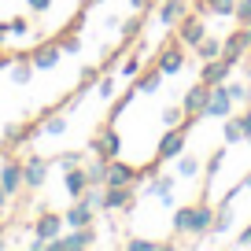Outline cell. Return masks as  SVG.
<instances>
[{"label": "cell", "mask_w": 251, "mask_h": 251, "mask_svg": "<svg viewBox=\"0 0 251 251\" xmlns=\"http://www.w3.org/2000/svg\"><path fill=\"white\" fill-rule=\"evenodd\" d=\"M211 226H214V207L211 203H188V207H177V214H174V233L211 236Z\"/></svg>", "instance_id": "1"}, {"label": "cell", "mask_w": 251, "mask_h": 251, "mask_svg": "<svg viewBox=\"0 0 251 251\" xmlns=\"http://www.w3.org/2000/svg\"><path fill=\"white\" fill-rule=\"evenodd\" d=\"M200 118H188V122H181V126H170L163 133V141H159V148H155V163L163 166V163H170V159H181V151H185V137H188V129L196 126Z\"/></svg>", "instance_id": "2"}, {"label": "cell", "mask_w": 251, "mask_h": 251, "mask_svg": "<svg viewBox=\"0 0 251 251\" xmlns=\"http://www.w3.org/2000/svg\"><path fill=\"white\" fill-rule=\"evenodd\" d=\"M185 52H188V48L177 41V33H174V37H166L163 45H159V52H155V67L163 71V78H170V74H177L181 67H185Z\"/></svg>", "instance_id": "3"}, {"label": "cell", "mask_w": 251, "mask_h": 251, "mask_svg": "<svg viewBox=\"0 0 251 251\" xmlns=\"http://www.w3.org/2000/svg\"><path fill=\"white\" fill-rule=\"evenodd\" d=\"M89 148H93L100 159H118V151H122V137H118V129H115V122H111V118L93 133Z\"/></svg>", "instance_id": "4"}, {"label": "cell", "mask_w": 251, "mask_h": 251, "mask_svg": "<svg viewBox=\"0 0 251 251\" xmlns=\"http://www.w3.org/2000/svg\"><path fill=\"white\" fill-rule=\"evenodd\" d=\"M174 33H177V41H181L185 48H196L200 41L207 37V23H203V15H200V11L192 8V11H188V15L181 19L177 26H174Z\"/></svg>", "instance_id": "5"}, {"label": "cell", "mask_w": 251, "mask_h": 251, "mask_svg": "<svg viewBox=\"0 0 251 251\" xmlns=\"http://www.w3.org/2000/svg\"><path fill=\"white\" fill-rule=\"evenodd\" d=\"M141 177H144V170L122 163V159H107V166H103V185H137Z\"/></svg>", "instance_id": "6"}, {"label": "cell", "mask_w": 251, "mask_h": 251, "mask_svg": "<svg viewBox=\"0 0 251 251\" xmlns=\"http://www.w3.org/2000/svg\"><path fill=\"white\" fill-rule=\"evenodd\" d=\"M100 211H133V185H103Z\"/></svg>", "instance_id": "7"}, {"label": "cell", "mask_w": 251, "mask_h": 251, "mask_svg": "<svg viewBox=\"0 0 251 251\" xmlns=\"http://www.w3.org/2000/svg\"><path fill=\"white\" fill-rule=\"evenodd\" d=\"M233 96H229V85L226 81H218V85L211 89V100H207V107H203V118H229L233 115Z\"/></svg>", "instance_id": "8"}, {"label": "cell", "mask_w": 251, "mask_h": 251, "mask_svg": "<svg viewBox=\"0 0 251 251\" xmlns=\"http://www.w3.org/2000/svg\"><path fill=\"white\" fill-rule=\"evenodd\" d=\"M93 244H96V233H93V226H85V229H74L67 236L48 240V248L52 251H81V248H93Z\"/></svg>", "instance_id": "9"}, {"label": "cell", "mask_w": 251, "mask_h": 251, "mask_svg": "<svg viewBox=\"0 0 251 251\" xmlns=\"http://www.w3.org/2000/svg\"><path fill=\"white\" fill-rule=\"evenodd\" d=\"M211 89L214 85H207V81H196V85L188 89V96L181 100V107H185L188 118H203V107H207V100H211Z\"/></svg>", "instance_id": "10"}, {"label": "cell", "mask_w": 251, "mask_h": 251, "mask_svg": "<svg viewBox=\"0 0 251 251\" xmlns=\"http://www.w3.org/2000/svg\"><path fill=\"white\" fill-rule=\"evenodd\" d=\"M188 11H192V4H188V0H159V4H155V19H159L163 26H177Z\"/></svg>", "instance_id": "11"}, {"label": "cell", "mask_w": 251, "mask_h": 251, "mask_svg": "<svg viewBox=\"0 0 251 251\" xmlns=\"http://www.w3.org/2000/svg\"><path fill=\"white\" fill-rule=\"evenodd\" d=\"M63 188H67V196L71 200H81L89 192V174H85V163L81 166H67V174H63Z\"/></svg>", "instance_id": "12"}, {"label": "cell", "mask_w": 251, "mask_h": 251, "mask_svg": "<svg viewBox=\"0 0 251 251\" xmlns=\"http://www.w3.org/2000/svg\"><path fill=\"white\" fill-rule=\"evenodd\" d=\"M0 185H4L8 196H15L19 188L26 185L23 181V163H19V159H4V163H0Z\"/></svg>", "instance_id": "13"}, {"label": "cell", "mask_w": 251, "mask_h": 251, "mask_svg": "<svg viewBox=\"0 0 251 251\" xmlns=\"http://www.w3.org/2000/svg\"><path fill=\"white\" fill-rule=\"evenodd\" d=\"M63 214H55V211H41L37 214V222H33V233L41 236V240H55V236L63 233Z\"/></svg>", "instance_id": "14"}, {"label": "cell", "mask_w": 251, "mask_h": 251, "mask_svg": "<svg viewBox=\"0 0 251 251\" xmlns=\"http://www.w3.org/2000/svg\"><path fill=\"white\" fill-rule=\"evenodd\" d=\"M229 71H233V63H229L226 55H218V59H207L203 67H200V81H207V85L229 81Z\"/></svg>", "instance_id": "15"}, {"label": "cell", "mask_w": 251, "mask_h": 251, "mask_svg": "<svg viewBox=\"0 0 251 251\" xmlns=\"http://www.w3.org/2000/svg\"><path fill=\"white\" fill-rule=\"evenodd\" d=\"M59 55H63V45L59 41H45V45H37L30 52V59H33V67L37 71H48V67H55L59 63Z\"/></svg>", "instance_id": "16"}, {"label": "cell", "mask_w": 251, "mask_h": 251, "mask_svg": "<svg viewBox=\"0 0 251 251\" xmlns=\"http://www.w3.org/2000/svg\"><path fill=\"white\" fill-rule=\"evenodd\" d=\"M45 177H48V159L30 155V159L23 163V181H26V188H41V185H45Z\"/></svg>", "instance_id": "17"}, {"label": "cell", "mask_w": 251, "mask_h": 251, "mask_svg": "<svg viewBox=\"0 0 251 251\" xmlns=\"http://www.w3.org/2000/svg\"><path fill=\"white\" fill-rule=\"evenodd\" d=\"M248 48H251V45H248V37H244V26H240V30H233L226 41H222V55H226L233 67L244 59V52H248Z\"/></svg>", "instance_id": "18"}, {"label": "cell", "mask_w": 251, "mask_h": 251, "mask_svg": "<svg viewBox=\"0 0 251 251\" xmlns=\"http://www.w3.org/2000/svg\"><path fill=\"white\" fill-rule=\"evenodd\" d=\"M93 214H96V207L89 203V200H78L71 211L63 214V222H67L71 229H85V226H93Z\"/></svg>", "instance_id": "19"}, {"label": "cell", "mask_w": 251, "mask_h": 251, "mask_svg": "<svg viewBox=\"0 0 251 251\" xmlns=\"http://www.w3.org/2000/svg\"><path fill=\"white\" fill-rule=\"evenodd\" d=\"M192 8H196L203 19H207V15H222V19H229V15H233V8H236V0H196Z\"/></svg>", "instance_id": "20"}, {"label": "cell", "mask_w": 251, "mask_h": 251, "mask_svg": "<svg viewBox=\"0 0 251 251\" xmlns=\"http://www.w3.org/2000/svg\"><path fill=\"white\" fill-rule=\"evenodd\" d=\"M133 85H137V93H155V89L163 85V71H159L155 63H151V67H148L144 74H137V81H133Z\"/></svg>", "instance_id": "21"}, {"label": "cell", "mask_w": 251, "mask_h": 251, "mask_svg": "<svg viewBox=\"0 0 251 251\" xmlns=\"http://www.w3.org/2000/svg\"><path fill=\"white\" fill-rule=\"evenodd\" d=\"M33 71H37V67H33L30 55H15V67H11V81H15V85H26Z\"/></svg>", "instance_id": "22"}, {"label": "cell", "mask_w": 251, "mask_h": 251, "mask_svg": "<svg viewBox=\"0 0 251 251\" xmlns=\"http://www.w3.org/2000/svg\"><path fill=\"white\" fill-rule=\"evenodd\" d=\"M192 52L200 55V63H207V59H218V55H222V41H218V37H203L196 48H192Z\"/></svg>", "instance_id": "23"}, {"label": "cell", "mask_w": 251, "mask_h": 251, "mask_svg": "<svg viewBox=\"0 0 251 251\" xmlns=\"http://www.w3.org/2000/svg\"><path fill=\"white\" fill-rule=\"evenodd\" d=\"M222 133H226V144H240V141H248V133H244V126H240V118H236V115H229V118H226Z\"/></svg>", "instance_id": "24"}, {"label": "cell", "mask_w": 251, "mask_h": 251, "mask_svg": "<svg viewBox=\"0 0 251 251\" xmlns=\"http://www.w3.org/2000/svg\"><path fill=\"white\" fill-rule=\"evenodd\" d=\"M141 30H144V11H133V19H126V23H122V41H126V45L137 41Z\"/></svg>", "instance_id": "25"}, {"label": "cell", "mask_w": 251, "mask_h": 251, "mask_svg": "<svg viewBox=\"0 0 251 251\" xmlns=\"http://www.w3.org/2000/svg\"><path fill=\"white\" fill-rule=\"evenodd\" d=\"M222 159H226V148H218L211 159H207V174H203V192L211 188V181L218 177V170H222Z\"/></svg>", "instance_id": "26"}, {"label": "cell", "mask_w": 251, "mask_h": 251, "mask_svg": "<svg viewBox=\"0 0 251 251\" xmlns=\"http://www.w3.org/2000/svg\"><path fill=\"white\" fill-rule=\"evenodd\" d=\"M170 192H174V177L170 174H163V177H155L148 185V196H163V200H170Z\"/></svg>", "instance_id": "27"}, {"label": "cell", "mask_w": 251, "mask_h": 251, "mask_svg": "<svg viewBox=\"0 0 251 251\" xmlns=\"http://www.w3.org/2000/svg\"><path fill=\"white\" fill-rule=\"evenodd\" d=\"M181 122H188V115H185V107H181V103L163 111V126H166V129H170V126H181Z\"/></svg>", "instance_id": "28"}, {"label": "cell", "mask_w": 251, "mask_h": 251, "mask_svg": "<svg viewBox=\"0 0 251 251\" xmlns=\"http://www.w3.org/2000/svg\"><path fill=\"white\" fill-rule=\"evenodd\" d=\"M141 55H144V41H141V45H137V52L129 55V59H126V67H122V74H126V78H133V74L141 71V63H144Z\"/></svg>", "instance_id": "29"}, {"label": "cell", "mask_w": 251, "mask_h": 251, "mask_svg": "<svg viewBox=\"0 0 251 251\" xmlns=\"http://www.w3.org/2000/svg\"><path fill=\"white\" fill-rule=\"evenodd\" d=\"M63 129H67V115H55V118H48V122L41 126V133H48V137H59Z\"/></svg>", "instance_id": "30"}, {"label": "cell", "mask_w": 251, "mask_h": 251, "mask_svg": "<svg viewBox=\"0 0 251 251\" xmlns=\"http://www.w3.org/2000/svg\"><path fill=\"white\" fill-rule=\"evenodd\" d=\"M233 19L240 26H248L251 23V0H236V8H233Z\"/></svg>", "instance_id": "31"}, {"label": "cell", "mask_w": 251, "mask_h": 251, "mask_svg": "<svg viewBox=\"0 0 251 251\" xmlns=\"http://www.w3.org/2000/svg\"><path fill=\"white\" fill-rule=\"evenodd\" d=\"M126 248H129V251H155V248H166V244H155V240H141V236H133V240H126Z\"/></svg>", "instance_id": "32"}, {"label": "cell", "mask_w": 251, "mask_h": 251, "mask_svg": "<svg viewBox=\"0 0 251 251\" xmlns=\"http://www.w3.org/2000/svg\"><path fill=\"white\" fill-rule=\"evenodd\" d=\"M177 170L185 174V177H188V174H196V170H200V159H192V155H185V151H181V166H177Z\"/></svg>", "instance_id": "33"}, {"label": "cell", "mask_w": 251, "mask_h": 251, "mask_svg": "<svg viewBox=\"0 0 251 251\" xmlns=\"http://www.w3.org/2000/svg\"><path fill=\"white\" fill-rule=\"evenodd\" d=\"M8 23H11V33H15V37H26V33H30V23H26L23 15H19V19H8Z\"/></svg>", "instance_id": "34"}, {"label": "cell", "mask_w": 251, "mask_h": 251, "mask_svg": "<svg viewBox=\"0 0 251 251\" xmlns=\"http://www.w3.org/2000/svg\"><path fill=\"white\" fill-rule=\"evenodd\" d=\"M59 166L67 170V166H81V151H67V155H59Z\"/></svg>", "instance_id": "35"}, {"label": "cell", "mask_w": 251, "mask_h": 251, "mask_svg": "<svg viewBox=\"0 0 251 251\" xmlns=\"http://www.w3.org/2000/svg\"><path fill=\"white\" fill-rule=\"evenodd\" d=\"M229 85V81H226ZM229 96H233V100H251V89L248 85H229Z\"/></svg>", "instance_id": "36"}, {"label": "cell", "mask_w": 251, "mask_h": 251, "mask_svg": "<svg viewBox=\"0 0 251 251\" xmlns=\"http://www.w3.org/2000/svg\"><path fill=\"white\" fill-rule=\"evenodd\" d=\"M129 4H133V11H144V15H148V11H155L159 0H129Z\"/></svg>", "instance_id": "37"}, {"label": "cell", "mask_w": 251, "mask_h": 251, "mask_svg": "<svg viewBox=\"0 0 251 251\" xmlns=\"http://www.w3.org/2000/svg\"><path fill=\"white\" fill-rule=\"evenodd\" d=\"M100 96H115V78H100Z\"/></svg>", "instance_id": "38"}, {"label": "cell", "mask_w": 251, "mask_h": 251, "mask_svg": "<svg viewBox=\"0 0 251 251\" xmlns=\"http://www.w3.org/2000/svg\"><path fill=\"white\" fill-rule=\"evenodd\" d=\"M26 4H30V11H37V15H41V11H48V8H52V0H26Z\"/></svg>", "instance_id": "39"}, {"label": "cell", "mask_w": 251, "mask_h": 251, "mask_svg": "<svg viewBox=\"0 0 251 251\" xmlns=\"http://www.w3.org/2000/svg\"><path fill=\"white\" fill-rule=\"evenodd\" d=\"M236 118H240V126H244V133H251V107L244 111V115H236Z\"/></svg>", "instance_id": "40"}, {"label": "cell", "mask_w": 251, "mask_h": 251, "mask_svg": "<svg viewBox=\"0 0 251 251\" xmlns=\"http://www.w3.org/2000/svg\"><path fill=\"white\" fill-rule=\"evenodd\" d=\"M240 244H244V248H248V244H251V226H248V229H244V233H240Z\"/></svg>", "instance_id": "41"}, {"label": "cell", "mask_w": 251, "mask_h": 251, "mask_svg": "<svg viewBox=\"0 0 251 251\" xmlns=\"http://www.w3.org/2000/svg\"><path fill=\"white\" fill-rule=\"evenodd\" d=\"M8 200H11V196H8V192H4V185H0V211L8 207Z\"/></svg>", "instance_id": "42"}, {"label": "cell", "mask_w": 251, "mask_h": 251, "mask_svg": "<svg viewBox=\"0 0 251 251\" xmlns=\"http://www.w3.org/2000/svg\"><path fill=\"white\" fill-rule=\"evenodd\" d=\"M8 33H11V23H0V41L8 37Z\"/></svg>", "instance_id": "43"}, {"label": "cell", "mask_w": 251, "mask_h": 251, "mask_svg": "<svg viewBox=\"0 0 251 251\" xmlns=\"http://www.w3.org/2000/svg\"><path fill=\"white\" fill-rule=\"evenodd\" d=\"M96 4H103V0H81V8H85V11H89V8H96Z\"/></svg>", "instance_id": "44"}, {"label": "cell", "mask_w": 251, "mask_h": 251, "mask_svg": "<svg viewBox=\"0 0 251 251\" xmlns=\"http://www.w3.org/2000/svg\"><path fill=\"white\" fill-rule=\"evenodd\" d=\"M240 185H244V188H248V192H251V170L244 174V181H240Z\"/></svg>", "instance_id": "45"}, {"label": "cell", "mask_w": 251, "mask_h": 251, "mask_svg": "<svg viewBox=\"0 0 251 251\" xmlns=\"http://www.w3.org/2000/svg\"><path fill=\"white\" fill-rule=\"evenodd\" d=\"M244 37H248V45H251V23H248V26H244Z\"/></svg>", "instance_id": "46"}, {"label": "cell", "mask_w": 251, "mask_h": 251, "mask_svg": "<svg viewBox=\"0 0 251 251\" xmlns=\"http://www.w3.org/2000/svg\"><path fill=\"white\" fill-rule=\"evenodd\" d=\"M0 248H8V240H4V236H0Z\"/></svg>", "instance_id": "47"}, {"label": "cell", "mask_w": 251, "mask_h": 251, "mask_svg": "<svg viewBox=\"0 0 251 251\" xmlns=\"http://www.w3.org/2000/svg\"><path fill=\"white\" fill-rule=\"evenodd\" d=\"M248 78H251V63H248Z\"/></svg>", "instance_id": "48"}, {"label": "cell", "mask_w": 251, "mask_h": 251, "mask_svg": "<svg viewBox=\"0 0 251 251\" xmlns=\"http://www.w3.org/2000/svg\"><path fill=\"white\" fill-rule=\"evenodd\" d=\"M248 144H251V133H248Z\"/></svg>", "instance_id": "49"}]
</instances>
